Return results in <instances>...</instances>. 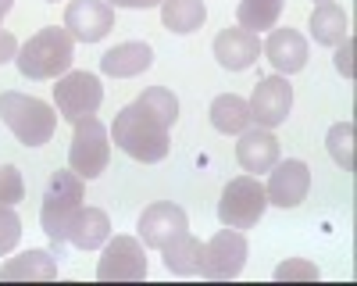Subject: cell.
I'll use <instances>...</instances> for the list:
<instances>
[{
  "label": "cell",
  "mask_w": 357,
  "mask_h": 286,
  "mask_svg": "<svg viewBox=\"0 0 357 286\" xmlns=\"http://www.w3.org/2000/svg\"><path fill=\"white\" fill-rule=\"evenodd\" d=\"M111 140L122 147L129 158L143 161V165H154L165 161L172 143H168V126H161L154 114H146L143 107L129 104L114 114V126H111Z\"/></svg>",
  "instance_id": "1"
},
{
  "label": "cell",
  "mask_w": 357,
  "mask_h": 286,
  "mask_svg": "<svg viewBox=\"0 0 357 286\" xmlns=\"http://www.w3.org/2000/svg\"><path fill=\"white\" fill-rule=\"evenodd\" d=\"M72 57H75L72 33L68 29H57V25H47L18 47L15 65L25 79H57L68 72Z\"/></svg>",
  "instance_id": "2"
},
{
  "label": "cell",
  "mask_w": 357,
  "mask_h": 286,
  "mask_svg": "<svg viewBox=\"0 0 357 286\" xmlns=\"http://www.w3.org/2000/svg\"><path fill=\"white\" fill-rule=\"evenodd\" d=\"M0 119H4V126L25 143V147H40V143H47L57 129V111L50 104H43L40 97H29V93H18V90L0 93Z\"/></svg>",
  "instance_id": "3"
},
{
  "label": "cell",
  "mask_w": 357,
  "mask_h": 286,
  "mask_svg": "<svg viewBox=\"0 0 357 286\" xmlns=\"http://www.w3.org/2000/svg\"><path fill=\"white\" fill-rule=\"evenodd\" d=\"M82 197H86L82 176H75V172H54L50 176L47 193H43V208H40V222L50 240H57V243L65 240L72 215L82 208Z\"/></svg>",
  "instance_id": "4"
},
{
  "label": "cell",
  "mask_w": 357,
  "mask_h": 286,
  "mask_svg": "<svg viewBox=\"0 0 357 286\" xmlns=\"http://www.w3.org/2000/svg\"><path fill=\"white\" fill-rule=\"evenodd\" d=\"M111 161V133L97 114H86L75 122V136L68 147V165L75 176L82 179H97Z\"/></svg>",
  "instance_id": "5"
},
{
  "label": "cell",
  "mask_w": 357,
  "mask_h": 286,
  "mask_svg": "<svg viewBox=\"0 0 357 286\" xmlns=\"http://www.w3.org/2000/svg\"><path fill=\"white\" fill-rule=\"evenodd\" d=\"M247 265V236L243 229H222L200 247V276L211 279V283H222V279H236Z\"/></svg>",
  "instance_id": "6"
},
{
  "label": "cell",
  "mask_w": 357,
  "mask_h": 286,
  "mask_svg": "<svg viewBox=\"0 0 357 286\" xmlns=\"http://www.w3.org/2000/svg\"><path fill=\"white\" fill-rule=\"evenodd\" d=\"M264 208H268L264 186H261L254 176H240V179H232V183L222 190L218 218H222V225H229V229H254V225L261 222Z\"/></svg>",
  "instance_id": "7"
},
{
  "label": "cell",
  "mask_w": 357,
  "mask_h": 286,
  "mask_svg": "<svg viewBox=\"0 0 357 286\" xmlns=\"http://www.w3.org/2000/svg\"><path fill=\"white\" fill-rule=\"evenodd\" d=\"M104 100V86L93 72H68L57 79L54 86V104H57V114L61 119H68L72 126L79 119H86V114H97Z\"/></svg>",
  "instance_id": "8"
},
{
  "label": "cell",
  "mask_w": 357,
  "mask_h": 286,
  "mask_svg": "<svg viewBox=\"0 0 357 286\" xmlns=\"http://www.w3.org/2000/svg\"><path fill=\"white\" fill-rule=\"evenodd\" d=\"M100 283H139L146 279V254L136 236H107L104 257L97 265Z\"/></svg>",
  "instance_id": "9"
},
{
  "label": "cell",
  "mask_w": 357,
  "mask_h": 286,
  "mask_svg": "<svg viewBox=\"0 0 357 286\" xmlns=\"http://www.w3.org/2000/svg\"><path fill=\"white\" fill-rule=\"evenodd\" d=\"M250 119L264 129H275L286 122V114L293 107V86L282 79V75H268L254 86V93H250Z\"/></svg>",
  "instance_id": "10"
},
{
  "label": "cell",
  "mask_w": 357,
  "mask_h": 286,
  "mask_svg": "<svg viewBox=\"0 0 357 286\" xmlns=\"http://www.w3.org/2000/svg\"><path fill=\"white\" fill-rule=\"evenodd\" d=\"M65 29L79 43H97L114 29V8L107 0H72L65 8Z\"/></svg>",
  "instance_id": "11"
},
{
  "label": "cell",
  "mask_w": 357,
  "mask_h": 286,
  "mask_svg": "<svg viewBox=\"0 0 357 286\" xmlns=\"http://www.w3.org/2000/svg\"><path fill=\"white\" fill-rule=\"evenodd\" d=\"M311 190V168L304 161H275L272 165V179H268L264 193H268V204L275 208H296L304 204V197Z\"/></svg>",
  "instance_id": "12"
},
{
  "label": "cell",
  "mask_w": 357,
  "mask_h": 286,
  "mask_svg": "<svg viewBox=\"0 0 357 286\" xmlns=\"http://www.w3.org/2000/svg\"><path fill=\"white\" fill-rule=\"evenodd\" d=\"M139 240L146 243V247H154V250H161L172 236H178L183 229H190V218H186V211L178 208V204H172V200H158V204H151L143 215H139Z\"/></svg>",
  "instance_id": "13"
},
{
  "label": "cell",
  "mask_w": 357,
  "mask_h": 286,
  "mask_svg": "<svg viewBox=\"0 0 357 286\" xmlns=\"http://www.w3.org/2000/svg\"><path fill=\"white\" fill-rule=\"evenodd\" d=\"M257 54H261V40H257V33H250V29L232 25V29H222V33L215 36V57L229 72L250 68L257 61Z\"/></svg>",
  "instance_id": "14"
},
{
  "label": "cell",
  "mask_w": 357,
  "mask_h": 286,
  "mask_svg": "<svg viewBox=\"0 0 357 286\" xmlns=\"http://www.w3.org/2000/svg\"><path fill=\"white\" fill-rule=\"evenodd\" d=\"M261 50L279 75H293L307 65V40L296 29H272V36Z\"/></svg>",
  "instance_id": "15"
},
{
  "label": "cell",
  "mask_w": 357,
  "mask_h": 286,
  "mask_svg": "<svg viewBox=\"0 0 357 286\" xmlns=\"http://www.w3.org/2000/svg\"><path fill=\"white\" fill-rule=\"evenodd\" d=\"M236 161L243 165V172H272V165L279 161V140L268 129H243L240 143H236Z\"/></svg>",
  "instance_id": "16"
},
{
  "label": "cell",
  "mask_w": 357,
  "mask_h": 286,
  "mask_svg": "<svg viewBox=\"0 0 357 286\" xmlns=\"http://www.w3.org/2000/svg\"><path fill=\"white\" fill-rule=\"evenodd\" d=\"M107 236H111V218L100 208H79L72 215V222H68V233H65V240L75 243V247H82V250L104 247Z\"/></svg>",
  "instance_id": "17"
},
{
  "label": "cell",
  "mask_w": 357,
  "mask_h": 286,
  "mask_svg": "<svg viewBox=\"0 0 357 286\" xmlns=\"http://www.w3.org/2000/svg\"><path fill=\"white\" fill-rule=\"evenodd\" d=\"M154 65V50L146 47V43H118V47H111L104 57H100V68L107 72V75H114V79H132V75H139V72H146Z\"/></svg>",
  "instance_id": "18"
},
{
  "label": "cell",
  "mask_w": 357,
  "mask_h": 286,
  "mask_svg": "<svg viewBox=\"0 0 357 286\" xmlns=\"http://www.w3.org/2000/svg\"><path fill=\"white\" fill-rule=\"evenodd\" d=\"M15 279L50 283V279H57V262L47 250H25V254H18V257L0 265V283H15Z\"/></svg>",
  "instance_id": "19"
},
{
  "label": "cell",
  "mask_w": 357,
  "mask_h": 286,
  "mask_svg": "<svg viewBox=\"0 0 357 286\" xmlns=\"http://www.w3.org/2000/svg\"><path fill=\"white\" fill-rule=\"evenodd\" d=\"M250 104L243 97H236V93H222L215 97L211 104V126L225 136H240L243 129H250Z\"/></svg>",
  "instance_id": "20"
},
{
  "label": "cell",
  "mask_w": 357,
  "mask_h": 286,
  "mask_svg": "<svg viewBox=\"0 0 357 286\" xmlns=\"http://www.w3.org/2000/svg\"><path fill=\"white\" fill-rule=\"evenodd\" d=\"M311 36L321 47H340L347 40V11L333 0H325L311 11Z\"/></svg>",
  "instance_id": "21"
},
{
  "label": "cell",
  "mask_w": 357,
  "mask_h": 286,
  "mask_svg": "<svg viewBox=\"0 0 357 286\" xmlns=\"http://www.w3.org/2000/svg\"><path fill=\"white\" fill-rule=\"evenodd\" d=\"M161 22L168 33H197V29L207 22V8L204 0H161Z\"/></svg>",
  "instance_id": "22"
},
{
  "label": "cell",
  "mask_w": 357,
  "mask_h": 286,
  "mask_svg": "<svg viewBox=\"0 0 357 286\" xmlns=\"http://www.w3.org/2000/svg\"><path fill=\"white\" fill-rule=\"evenodd\" d=\"M200 247H204V243L190 233V229H183L178 236H172V240L161 247L168 272H175V276H197V269H200Z\"/></svg>",
  "instance_id": "23"
},
{
  "label": "cell",
  "mask_w": 357,
  "mask_h": 286,
  "mask_svg": "<svg viewBox=\"0 0 357 286\" xmlns=\"http://www.w3.org/2000/svg\"><path fill=\"white\" fill-rule=\"evenodd\" d=\"M282 4L286 0H240L236 22H240V29H250V33H264V29H275Z\"/></svg>",
  "instance_id": "24"
},
{
  "label": "cell",
  "mask_w": 357,
  "mask_h": 286,
  "mask_svg": "<svg viewBox=\"0 0 357 286\" xmlns=\"http://www.w3.org/2000/svg\"><path fill=\"white\" fill-rule=\"evenodd\" d=\"M136 107H143L146 114H154V119L161 126H175L178 122V97L172 90H165V86H151V90H143L136 97Z\"/></svg>",
  "instance_id": "25"
},
{
  "label": "cell",
  "mask_w": 357,
  "mask_h": 286,
  "mask_svg": "<svg viewBox=\"0 0 357 286\" xmlns=\"http://www.w3.org/2000/svg\"><path fill=\"white\" fill-rule=\"evenodd\" d=\"M325 143H329L333 161L343 172H354V122H336L329 129V136H325Z\"/></svg>",
  "instance_id": "26"
},
{
  "label": "cell",
  "mask_w": 357,
  "mask_h": 286,
  "mask_svg": "<svg viewBox=\"0 0 357 286\" xmlns=\"http://www.w3.org/2000/svg\"><path fill=\"white\" fill-rule=\"evenodd\" d=\"M22 240V218L11 211V204H0V257L15 250Z\"/></svg>",
  "instance_id": "27"
},
{
  "label": "cell",
  "mask_w": 357,
  "mask_h": 286,
  "mask_svg": "<svg viewBox=\"0 0 357 286\" xmlns=\"http://www.w3.org/2000/svg\"><path fill=\"white\" fill-rule=\"evenodd\" d=\"M22 197H25L22 172L15 165H0V204H18Z\"/></svg>",
  "instance_id": "28"
},
{
  "label": "cell",
  "mask_w": 357,
  "mask_h": 286,
  "mask_svg": "<svg viewBox=\"0 0 357 286\" xmlns=\"http://www.w3.org/2000/svg\"><path fill=\"white\" fill-rule=\"evenodd\" d=\"M293 276H307V279H318V269L314 265H301V262H286L275 269V279H293Z\"/></svg>",
  "instance_id": "29"
},
{
  "label": "cell",
  "mask_w": 357,
  "mask_h": 286,
  "mask_svg": "<svg viewBox=\"0 0 357 286\" xmlns=\"http://www.w3.org/2000/svg\"><path fill=\"white\" fill-rule=\"evenodd\" d=\"M15 54H18V40L8 33V29H0V65H8Z\"/></svg>",
  "instance_id": "30"
},
{
  "label": "cell",
  "mask_w": 357,
  "mask_h": 286,
  "mask_svg": "<svg viewBox=\"0 0 357 286\" xmlns=\"http://www.w3.org/2000/svg\"><path fill=\"white\" fill-rule=\"evenodd\" d=\"M350 54H354V43H350V36H347V40H343V47L336 50V68H340V72H343L347 79L354 75V65H350Z\"/></svg>",
  "instance_id": "31"
},
{
  "label": "cell",
  "mask_w": 357,
  "mask_h": 286,
  "mask_svg": "<svg viewBox=\"0 0 357 286\" xmlns=\"http://www.w3.org/2000/svg\"><path fill=\"white\" fill-rule=\"evenodd\" d=\"M107 4L111 8H143L146 11V8H158L161 0H107Z\"/></svg>",
  "instance_id": "32"
},
{
  "label": "cell",
  "mask_w": 357,
  "mask_h": 286,
  "mask_svg": "<svg viewBox=\"0 0 357 286\" xmlns=\"http://www.w3.org/2000/svg\"><path fill=\"white\" fill-rule=\"evenodd\" d=\"M11 4H15V0H0V8H4V11H11Z\"/></svg>",
  "instance_id": "33"
},
{
  "label": "cell",
  "mask_w": 357,
  "mask_h": 286,
  "mask_svg": "<svg viewBox=\"0 0 357 286\" xmlns=\"http://www.w3.org/2000/svg\"><path fill=\"white\" fill-rule=\"evenodd\" d=\"M4 15H8V11H4V8H0V18H4Z\"/></svg>",
  "instance_id": "34"
},
{
  "label": "cell",
  "mask_w": 357,
  "mask_h": 286,
  "mask_svg": "<svg viewBox=\"0 0 357 286\" xmlns=\"http://www.w3.org/2000/svg\"><path fill=\"white\" fill-rule=\"evenodd\" d=\"M47 4H57V0H47Z\"/></svg>",
  "instance_id": "35"
},
{
  "label": "cell",
  "mask_w": 357,
  "mask_h": 286,
  "mask_svg": "<svg viewBox=\"0 0 357 286\" xmlns=\"http://www.w3.org/2000/svg\"><path fill=\"white\" fill-rule=\"evenodd\" d=\"M318 4H325V0H318Z\"/></svg>",
  "instance_id": "36"
}]
</instances>
